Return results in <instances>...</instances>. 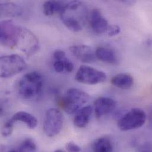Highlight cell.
Instances as JSON below:
<instances>
[{
    "mask_svg": "<svg viewBox=\"0 0 152 152\" xmlns=\"http://www.w3.org/2000/svg\"><path fill=\"white\" fill-rule=\"evenodd\" d=\"M60 15L64 24L69 30L78 32L82 30L87 18V10L82 2L74 1L64 5Z\"/></svg>",
    "mask_w": 152,
    "mask_h": 152,
    "instance_id": "1",
    "label": "cell"
},
{
    "mask_svg": "<svg viewBox=\"0 0 152 152\" xmlns=\"http://www.w3.org/2000/svg\"><path fill=\"white\" fill-rule=\"evenodd\" d=\"M43 85V76L40 73L33 71L22 76L16 84L18 94L26 100H33L41 94Z\"/></svg>",
    "mask_w": 152,
    "mask_h": 152,
    "instance_id": "2",
    "label": "cell"
},
{
    "mask_svg": "<svg viewBox=\"0 0 152 152\" xmlns=\"http://www.w3.org/2000/svg\"><path fill=\"white\" fill-rule=\"evenodd\" d=\"M89 99V95L86 92L77 88H71L65 93L61 103L64 110L72 114L83 107Z\"/></svg>",
    "mask_w": 152,
    "mask_h": 152,
    "instance_id": "3",
    "label": "cell"
},
{
    "mask_svg": "<svg viewBox=\"0 0 152 152\" xmlns=\"http://www.w3.org/2000/svg\"><path fill=\"white\" fill-rule=\"evenodd\" d=\"M15 47L30 57L39 50V41L36 35L30 30L19 27Z\"/></svg>",
    "mask_w": 152,
    "mask_h": 152,
    "instance_id": "4",
    "label": "cell"
},
{
    "mask_svg": "<svg viewBox=\"0 0 152 152\" xmlns=\"http://www.w3.org/2000/svg\"><path fill=\"white\" fill-rule=\"evenodd\" d=\"M146 119V114L143 110L132 108L120 118L117 123L118 128L123 132L139 129L145 124Z\"/></svg>",
    "mask_w": 152,
    "mask_h": 152,
    "instance_id": "5",
    "label": "cell"
},
{
    "mask_svg": "<svg viewBox=\"0 0 152 152\" xmlns=\"http://www.w3.org/2000/svg\"><path fill=\"white\" fill-rule=\"evenodd\" d=\"M1 77L8 78L14 76L26 69L27 64L24 59L18 55H10L1 57Z\"/></svg>",
    "mask_w": 152,
    "mask_h": 152,
    "instance_id": "6",
    "label": "cell"
},
{
    "mask_svg": "<svg viewBox=\"0 0 152 152\" xmlns=\"http://www.w3.org/2000/svg\"><path fill=\"white\" fill-rule=\"evenodd\" d=\"M64 124L62 112L58 108H52L47 110L43 121V130L49 137L58 135L61 131Z\"/></svg>",
    "mask_w": 152,
    "mask_h": 152,
    "instance_id": "7",
    "label": "cell"
},
{
    "mask_svg": "<svg viewBox=\"0 0 152 152\" xmlns=\"http://www.w3.org/2000/svg\"><path fill=\"white\" fill-rule=\"evenodd\" d=\"M75 79L79 83L87 85H95L101 83L107 79L106 74L94 68L82 65L78 69Z\"/></svg>",
    "mask_w": 152,
    "mask_h": 152,
    "instance_id": "8",
    "label": "cell"
},
{
    "mask_svg": "<svg viewBox=\"0 0 152 152\" xmlns=\"http://www.w3.org/2000/svg\"><path fill=\"white\" fill-rule=\"evenodd\" d=\"M19 27L11 20H2L0 23V42L2 46L15 48Z\"/></svg>",
    "mask_w": 152,
    "mask_h": 152,
    "instance_id": "9",
    "label": "cell"
},
{
    "mask_svg": "<svg viewBox=\"0 0 152 152\" xmlns=\"http://www.w3.org/2000/svg\"><path fill=\"white\" fill-rule=\"evenodd\" d=\"M115 107L116 102L113 99L109 97H99L94 102L95 116L96 118H101L112 113Z\"/></svg>",
    "mask_w": 152,
    "mask_h": 152,
    "instance_id": "10",
    "label": "cell"
},
{
    "mask_svg": "<svg viewBox=\"0 0 152 152\" xmlns=\"http://www.w3.org/2000/svg\"><path fill=\"white\" fill-rule=\"evenodd\" d=\"M69 49L76 58L83 63H92L96 59L95 52L89 46L84 45H74L71 46Z\"/></svg>",
    "mask_w": 152,
    "mask_h": 152,
    "instance_id": "11",
    "label": "cell"
},
{
    "mask_svg": "<svg viewBox=\"0 0 152 152\" xmlns=\"http://www.w3.org/2000/svg\"><path fill=\"white\" fill-rule=\"evenodd\" d=\"M89 23L94 31L97 34L107 32L109 27L107 20L98 9H94L91 11L89 15Z\"/></svg>",
    "mask_w": 152,
    "mask_h": 152,
    "instance_id": "12",
    "label": "cell"
},
{
    "mask_svg": "<svg viewBox=\"0 0 152 152\" xmlns=\"http://www.w3.org/2000/svg\"><path fill=\"white\" fill-rule=\"evenodd\" d=\"M92 111V108L89 105L84 106L80 109L74 117V125L78 128L85 127L89 122Z\"/></svg>",
    "mask_w": 152,
    "mask_h": 152,
    "instance_id": "13",
    "label": "cell"
},
{
    "mask_svg": "<svg viewBox=\"0 0 152 152\" xmlns=\"http://www.w3.org/2000/svg\"><path fill=\"white\" fill-rule=\"evenodd\" d=\"M111 82L114 86L122 89H129L134 85V79L129 74H119L113 76Z\"/></svg>",
    "mask_w": 152,
    "mask_h": 152,
    "instance_id": "14",
    "label": "cell"
},
{
    "mask_svg": "<svg viewBox=\"0 0 152 152\" xmlns=\"http://www.w3.org/2000/svg\"><path fill=\"white\" fill-rule=\"evenodd\" d=\"M0 12L2 17H17L21 15L23 9L13 2H2L0 4Z\"/></svg>",
    "mask_w": 152,
    "mask_h": 152,
    "instance_id": "15",
    "label": "cell"
},
{
    "mask_svg": "<svg viewBox=\"0 0 152 152\" xmlns=\"http://www.w3.org/2000/svg\"><path fill=\"white\" fill-rule=\"evenodd\" d=\"M11 118L14 123L17 121L24 123L30 129H35L37 125V118L31 114L23 111L17 112Z\"/></svg>",
    "mask_w": 152,
    "mask_h": 152,
    "instance_id": "16",
    "label": "cell"
},
{
    "mask_svg": "<svg viewBox=\"0 0 152 152\" xmlns=\"http://www.w3.org/2000/svg\"><path fill=\"white\" fill-rule=\"evenodd\" d=\"M96 59L108 64H115L117 63V57L115 53L111 49L100 47L95 51Z\"/></svg>",
    "mask_w": 152,
    "mask_h": 152,
    "instance_id": "17",
    "label": "cell"
},
{
    "mask_svg": "<svg viewBox=\"0 0 152 152\" xmlns=\"http://www.w3.org/2000/svg\"><path fill=\"white\" fill-rule=\"evenodd\" d=\"M113 144L107 137H99L92 145V152H113Z\"/></svg>",
    "mask_w": 152,
    "mask_h": 152,
    "instance_id": "18",
    "label": "cell"
},
{
    "mask_svg": "<svg viewBox=\"0 0 152 152\" xmlns=\"http://www.w3.org/2000/svg\"><path fill=\"white\" fill-rule=\"evenodd\" d=\"M65 4L56 1H48L43 5V13L46 16H52L57 12H61Z\"/></svg>",
    "mask_w": 152,
    "mask_h": 152,
    "instance_id": "19",
    "label": "cell"
},
{
    "mask_svg": "<svg viewBox=\"0 0 152 152\" xmlns=\"http://www.w3.org/2000/svg\"><path fill=\"white\" fill-rule=\"evenodd\" d=\"M37 148L36 145L31 139H26L23 140L18 147V152H34Z\"/></svg>",
    "mask_w": 152,
    "mask_h": 152,
    "instance_id": "20",
    "label": "cell"
},
{
    "mask_svg": "<svg viewBox=\"0 0 152 152\" xmlns=\"http://www.w3.org/2000/svg\"><path fill=\"white\" fill-rule=\"evenodd\" d=\"M14 123H15L12 120L11 118H10L4 123L1 130L2 136L7 137L10 136L12 134Z\"/></svg>",
    "mask_w": 152,
    "mask_h": 152,
    "instance_id": "21",
    "label": "cell"
},
{
    "mask_svg": "<svg viewBox=\"0 0 152 152\" xmlns=\"http://www.w3.org/2000/svg\"><path fill=\"white\" fill-rule=\"evenodd\" d=\"M56 61L53 64V68L55 71L59 74H62L64 72H66L65 71V59Z\"/></svg>",
    "mask_w": 152,
    "mask_h": 152,
    "instance_id": "22",
    "label": "cell"
},
{
    "mask_svg": "<svg viewBox=\"0 0 152 152\" xmlns=\"http://www.w3.org/2000/svg\"><path fill=\"white\" fill-rule=\"evenodd\" d=\"M121 31V28L118 25H111L107 31L108 35L110 37H113L120 34Z\"/></svg>",
    "mask_w": 152,
    "mask_h": 152,
    "instance_id": "23",
    "label": "cell"
},
{
    "mask_svg": "<svg viewBox=\"0 0 152 152\" xmlns=\"http://www.w3.org/2000/svg\"><path fill=\"white\" fill-rule=\"evenodd\" d=\"M66 149L68 152H80L81 151L80 147L72 142L66 144Z\"/></svg>",
    "mask_w": 152,
    "mask_h": 152,
    "instance_id": "24",
    "label": "cell"
},
{
    "mask_svg": "<svg viewBox=\"0 0 152 152\" xmlns=\"http://www.w3.org/2000/svg\"><path fill=\"white\" fill-rule=\"evenodd\" d=\"M53 58L56 61L62 60L66 58L65 53L63 50H56L53 53Z\"/></svg>",
    "mask_w": 152,
    "mask_h": 152,
    "instance_id": "25",
    "label": "cell"
},
{
    "mask_svg": "<svg viewBox=\"0 0 152 152\" xmlns=\"http://www.w3.org/2000/svg\"><path fill=\"white\" fill-rule=\"evenodd\" d=\"M65 71L67 73L72 72L74 69V66L73 63L69 60L68 58H65Z\"/></svg>",
    "mask_w": 152,
    "mask_h": 152,
    "instance_id": "26",
    "label": "cell"
},
{
    "mask_svg": "<svg viewBox=\"0 0 152 152\" xmlns=\"http://www.w3.org/2000/svg\"><path fill=\"white\" fill-rule=\"evenodd\" d=\"M139 152H152V148L148 145H143L139 149Z\"/></svg>",
    "mask_w": 152,
    "mask_h": 152,
    "instance_id": "27",
    "label": "cell"
},
{
    "mask_svg": "<svg viewBox=\"0 0 152 152\" xmlns=\"http://www.w3.org/2000/svg\"><path fill=\"white\" fill-rule=\"evenodd\" d=\"M7 152H18L17 149H11V150H10L9 151H8Z\"/></svg>",
    "mask_w": 152,
    "mask_h": 152,
    "instance_id": "28",
    "label": "cell"
},
{
    "mask_svg": "<svg viewBox=\"0 0 152 152\" xmlns=\"http://www.w3.org/2000/svg\"><path fill=\"white\" fill-rule=\"evenodd\" d=\"M55 152H64L63 151H62V150H57V151H56Z\"/></svg>",
    "mask_w": 152,
    "mask_h": 152,
    "instance_id": "29",
    "label": "cell"
},
{
    "mask_svg": "<svg viewBox=\"0 0 152 152\" xmlns=\"http://www.w3.org/2000/svg\"><path fill=\"white\" fill-rule=\"evenodd\" d=\"M151 124H152V114H151Z\"/></svg>",
    "mask_w": 152,
    "mask_h": 152,
    "instance_id": "30",
    "label": "cell"
}]
</instances>
